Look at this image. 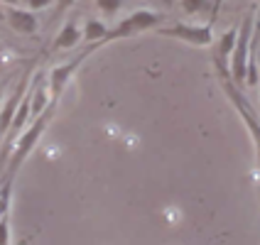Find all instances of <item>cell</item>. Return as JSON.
I'll list each match as a JSON object with an SVG mask.
<instances>
[{
    "instance_id": "cell-1",
    "label": "cell",
    "mask_w": 260,
    "mask_h": 245,
    "mask_svg": "<svg viewBox=\"0 0 260 245\" xmlns=\"http://www.w3.org/2000/svg\"><path fill=\"white\" fill-rule=\"evenodd\" d=\"M54 108H57V103H52L42 116L35 118V123H32L29 128L22 130V135L17 137V143H15V147H13V155L8 159V167H5V174H3V184H13L15 182V174L20 172V167L25 164V159L32 155V150L37 147L40 137L44 135V128L49 125V120L54 116Z\"/></svg>"
},
{
    "instance_id": "cell-2",
    "label": "cell",
    "mask_w": 260,
    "mask_h": 245,
    "mask_svg": "<svg viewBox=\"0 0 260 245\" xmlns=\"http://www.w3.org/2000/svg\"><path fill=\"white\" fill-rule=\"evenodd\" d=\"M253 29H255V13H248L238 27V40L231 54V81L241 88L246 84L248 76V61H250V52H253Z\"/></svg>"
},
{
    "instance_id": "cell-3",
    "label": "cell",
    "mask_w": 260,
    "mask_h": 245,
    "mask_svg": "<svg viewBox=\"0 0 260 245\" xmlns=\"http://www.w3.org/2000/svg\"><path fill=\"white\" fill-rule=\"evenodd\" d=\"M159 22H162V15L155 13V10H135L133 15H128L125 20H120L113 29H108V34L103 37L101 44H108V42H116V40H125V37H135V34H143L147 29H157ZM99 44V47H101Z\"/></svg>"
},
{
    "instance_id": "cell-4",
    "label": "cell",
    "mask_w": 260,
    "mask_h": 245,
    "mask_svg": "<svg viewBox=\"0 0 260 245\" xmlns=\"http://www.w3.org/2000/svg\"><path fill=\"white\" fill-rule=\"evenodd\" d=\"M159 37H172L179 42L194 44V47H209L214 42V25H187V22H177L172 27H157L155 29Z\"/></svg>"
},
{
    "instance_id": "cell-5",
    "label": "cell",
    "mask_w": 260,
    "mask_h": 245,
    "mask_svg": "<svg viewBox=\"0 0 260 245\" xmlns=\"http://www.w3.org/2000/svg\"><path fill=\"white\" fill-rule=\"evenodd\" d=\"M93 49H99V44H88L86 52H81V54L74 57L72 61H67V64H61V66H54V69L49 72V93H52V101H59V96L64 93V88H67V84H69V79L76 74V69L81 66V61H84Z\"/></svg>"
},
{
    "instance_id": "cell-6",
    "label": "cell",
    "mask_w": 260,
    "mask_h": 245,
    "mask_svg": "<svg viewBox=\"0 0 260 245\" xmlns=\"http://www.w3.org/2000/svg\"><path fill=\"white\" fill-rule=\"evenodd\" d=\"M29 79H32V74L27 72L22 79H20V84L15 86L13 96L5 101L3 108H0V140H5L8 130H10V125H13L15 113H17V108H20V103H22V98H25V93H27V88H29Z\"/></svg>"
},
{
    "instance_id": "cell-7",
    "label": "cell",
    "mask_w": 260,
    "mask_h": 245,
    "mask_svg": "<svg viewBox=\"0 0 260 245\" xmlns=\"http://www.w3.org/2000/svg\"><path fill=\"white\" fill-rule=\"evenodd\" d=\"M5 20H8V25H10L17 34H35L37 27H40L35 13L22 10V8H10V10H5Z\"/></svg>"
},
{
    "instance_id": "cell-8",
    "label": "cell",
    "mask_w": 260,
    "mask_h": 245,
    "mask_svg": "<svg viewBox=\"0 0 260 245\" xmlns=\"http://www.w3.org/2000/svg\"><path fill=\"white\" fill-rule=\"evenodd\" d=\"M81 40H84V29L79 27L74 20H69V22H64V27L59 29V34H57V40H54V44H52V49H54V52L74 49Z\"/></svg>"
},
{
    "instance_id": "cell-9",
    "label": "cell",
    "mask_w": 260,
    "mask_h": 245,
    "mask_svg": "<svg viewBox=\"0 0 260 245\" xmlns=\"http://www.w3.org/2000/svg\"><path fill=\"white\" fill-rule=\"evenodd\" d=\"M236 40H238V27H231L229 32H223L221 40H218V44H216V49H214V61L229 64V57L233 54Z\"/></svg>"
},
{
    "instance_id": "cell-10",
    "label": "cell",
    "mask_w": 260,
    "mask_h": 245,
    "mask_svg": "<svg viewBox=\"0 0 260 245\" xmlns=\"http://www.w3.org/2000/svg\"><path fill=\"white\" fill-rule=\"evenodd\" d=\"M106 34H108V27H106V22H101V20H88L86 25H84V40L88 44H101Z\"/></svg>"
},
{
    "instance_id": "cell-11",
    "label": "cell",
    "mask_w": 260,
    "mask_h": 245,
    "mask_svg": "<svg viewBox=\"0 0 260 245\" xmlns=\"http://www.w3.org/2000/svg\"><path fill=\"white\" fill-rule=\"evenodd\" d=\"M179 5H182V10L187 15H202L206 10H214V3L211 0H182Z\"/></svg>"
},
{
    "instance_id": "cell-12",
    "label": "cell",
    "mask_w": 260,
    "mask_h": 245,
    "mask_svg": "<svg viewBox=\"0 0 260 245\" xmlns=\"http://www.w3.org/2000/svg\"><path fill=\"white\" fill-rule=\"evenodd\" d=\"M10 199H13V184H3V187H0V218L8 216Z\"/></svg>"
},
{
    "instance_id": "cell-13",
    "label": "cell",
    "mask_w": 260,
    "mask_h": 245,
    "mask_svg": "<svg viewBox=\"0 0 260 245\" xmlns=\"http://www.w3.org/2000/svg\"><path fill=\"white\" fill-rule=\"evenodd\" d=\"M96 8L103 15H116L123 8V0H96Z\"/></svg>"
},
{
    "instance_id": "cell-14",
    "label": "cell",
    "mask_w": 260,
    "mask_h": 245,
    "mask_svg": "<svg viewBox=\"0 0 260 245\" xmlns=\"http://www.w3.org/2000/svg\"><path fill=\"white\" fill-rule=\"evenodd\" d=\"M0 245H10V216L0 218Z\"/></svg>"
},
{
    "instance_id": "cell-15",
    "label": "cell",
    "mask_w": 260,
    "mask_h": 245,
    "mask_svg": "<svg viewBox=\"0 0 260 245\" xmlns=\"http://www.w3.org/2000/svg\"><path fill=\"white\" fill-rule=\"evenodd\" d=\"M52 0H27V5H29V10H42V8H47Z\"/></svg>"
},
{
    "instance_id": "cell-16",
    "label": "cell",
    "mask_w": 260,
    "mask_h": 245,
    "mask_svg": "<svg viewBox=\"0 0 260 245\" xmlns=\"http://www.w3.org/2000/svg\"><path fill=\"white\" fill-rule=\"evenodd\" d=\"M76 0H57V13H64L67 8H72Z\"/></svg>"
},
{
    "instance_id": "cell-17",
    "label": "cell",
    "mask_w": 260,
    "mask_h": 245,
    "mask_svg": "<svg viewBox=\"0 0 260 245\" xmlns=\"http://www.w3.org/2000/svg\"><path fill=\"white\" fill-rule=\"evenodd\" d=\"M0 3H8V5H13V8H17V3H20V0H0Z\"/></svg>"
},
{
    "instance_id": "cell-18",
    "label": "cell",
    "mask_w": 260,
    "mask_h": 245,
    "mask_svg": "<svg viewBox=\"0 0 260 245\" xmlns=\"http://www.w3.org/2000/svg\"><path fill=\"white\" fill-rule=\"evenodd\" d=\"M0 101H3V84H0Z\"/></svg>"
}]
</instances>
